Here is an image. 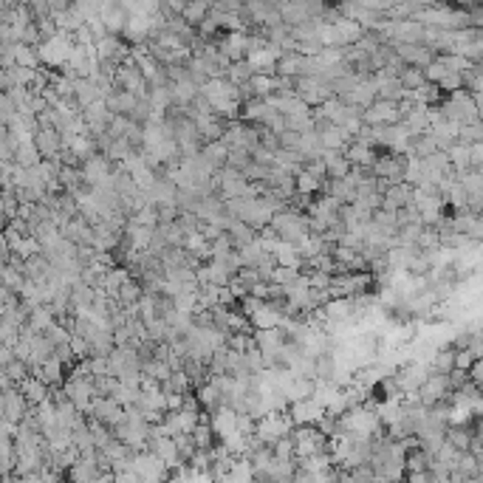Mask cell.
<instances>
[{"instance_id": "cell-18", "label": "cell", "mask_w": 483, "mask_h": 483, "mask_svg": "<svg viewBox=\"0 0 483 483\" xmlns=\"http://www.w3.org/2000/svg\"><path fill=\"white\" fill-rule=\"evenodd\" d=\"M142 294H145V289H142V283L136 280V277H130V280H124L122 286H119V291H116V303L124 308V305H136L142 300Z\"/></svg>"}, {"instance_id": "cell-5", "label": "cell", "mask_w": 483, "mask_h": 483, "mask_svg": "<svg viewBox=\"0 0 483 483\" xmlns=\"http://www.w3.org/2000/svg\"><path fill=\"white\" fill-rule=\"evenodd\" d=\"M286 412H289V419L294 424H314L322 416V412H325V407L317 404L314 398H297V401H289Z\"/></svg>"}, {"instance_id": "cell-20", "label": "cell", "mask_w": 483, "mask_h": 483, "mask_svg": "<svg viewBox=\"0 0 483 483\" xmlns=\"http://www.w3.org/2000/svg\"><path fill=\"white\" fill-rule=\"evenodd\" d=\"M201 156L210 161L215 170H221L224 164H226V156H229V147L221 142V139H215V142H203L201 145Z\"/></svg>"}, {"instance_id": "cell-26", "label": "cell", "mask_w": 483, "mask_h": 483, "mask_svg": "<svg viewBox=\"0 0 483 483\" xmlns=\"http://www.w3.org/2000/svg\"><path fill=\"white\" fill-rule=\"evenodd\" d=\"M252 74H254V71H252V65L246 62V57H243V59H232L229 68H226V80L235 82V85H243Z\"/></svg>"}, {"instance_id": "cell-25", "label": "cell", "mask_w": 483, "mask_h": 483, "mask_svg": "<svg viewBox=\"0 0 483 483\" xmlns=\"http://www.w3.org/2000/svg\"><path fill=\"white\" fill-rule=\"evenodd\" d=\"M232 252H235V243L226 232H221L218 238L210 240V260H226Z\"/></svg>"}, {"instance_id": "cell-33", "label": "cell", "mask_w": 483, "mask_h": 483, "mask_svg": "<svg viewBox=\"0 0 483 483\" xmlns=\"http://www.w3.org/2000/svg\"><path fill=\"white\" fill-rule=\"evenodd\" d=\"M249 161H252V153H249V150H243V147H229V156H226V164H224V167L243 170Z\"/></svg>"}, {"instance_id": "cell-12", "label": "cell", "mask_w": 483, "mask_h": 483, "mask_svg": "<svg viewBox=\"0 0 483 483\" xmlns=\"http://www.w3.org/2000/svg\"><path fill=\"white\" fill-rule=\"evenodd\" d=\"M192 393H195V398H198L201 410H210V412H212V410H218V407H221V401H224V393H221V390H218L212 382H203V384H198Z\"/></svg>"}, {"instance_id": "cell-9", "label": "cell", "mask_w": 483, "mask_h": 483, "mask_svg": "<svg viewBox=\"0 0 483 483\" xmlns=\"http://www.w3.org/2000/svg\"><path fill=\"white\" fill-rule=\"evenodd\" d=\"M322 317L325 319H333V322L354 319V303H351V297H328L322 303Z\"/></svg>"}, {"instance_id": "cell-29", "label": "cell", "mask_w": 483, "mask_h": 483, "mask_svg": "<svg viewBox=\"0 0 483 483\" xmlns=\"http://www.w3.org/2000/svg\"><path fill=\"white\" fill-rule=\"evenodd\" d=\"M294 189H297V192H305V195H317V192H322V181H319L317 175L300 170V173L294 175Z\"/></svg>"}, {"instance_id": "cell-13", "label": "cell", "mask_w": 483, "mask_h": 483, "mask_svg": "<svg viewBox=\"0 0 483 483\" xmlns=\"http://www.w3.org/2000/svg\"><path fill=\"white\" fill-rule=\"evenodd\" d=\"M455 368V348L447 342V345H438V348L433 351V356H430V370H435V373H449Z\"/></svg>"}, {"instance_id": "cell-32", "label": "cell", "mask_w": 483, "mask_h": 483, "mask_svg": "<svg viewBox=\"0 0 483 483\" xmlns=\"http://www.w3.org/2000/svg\"><path fill=\"white\" fill-rule=\"evenodd\" d=\"M271 455H274V458H294V441H291V433L271 441Z\"/></svg>"}, {"instance_id": "cell-7", "label": "cell", "mask_w": 483, "mask_h": 483, "mask_svg": "<svg viewBox=\"0 0 483 483\" xmlns=\"http://www.w3.org/2000/svg\"><path fill=\"white\" fill-rule=\"evenodd\" d=\"M147 449L170 469V466H175L181 458H178V449H175V441H173V435H153V438H147Z\"/></svg>"}, {"instance_id": "cell-39", "label": "cell", "mask_w": 483, "mask_h": 483, "mask_svg": "<svg viewBox=\"0 0 483 483\" xmlns=\"http://www.w3.org/2000/svg\"><path fill=\"white\" fill-rule=\"evenodd\" d=\"M243 359H246V368H249L252 373H260V370H263V354H260L257 345H252V348L243 351Z\"/></svg>"}, {"instance_id": "cell-28", "label": "cell", "mask_w": 483, "mask_h": 483, "mask_svg": "<svg viewBox=\"0 0 483 483\" xmlns=\"http://www.w3.org/2000/svg\"><path fill=\"white\" fill-rule=\"evenodd\" d=\"M458 142H463V145H472V142H483V124H480V119L458 124Z\"/></svg>"}, {"instance_id": "cell-27", "label": "cell", "mask_w": 483, "mask_h": 483, "mask_svg": "<svg viewBox=\"0 0 483 483\" xmlns=\"http://www.w3.org/2000/svg\"><path fill=\"white\" fill-rule=\"evenodd\" d=\"M3 373H6V379H9V384H20L29 373H31V368H29V362H23V359H17V356H12L6 365H3Z\"/></svg>"}, {"instance_id": "cell-14", "label": "cell", "mask_w": 483, "mask_h": 483, "mask_svg": "<svg viewBox=\"0 0 483 483\" xmlns=\"http://www.w3.org/2000/svg\"><path fill=\"white\" fill-rule=\"evenodd\" d=\"M12 161H15L17 167H37L43 159H40V153H37L34 142H31V139H23V142H17V145H15Z\"/></svg>"}, {"instance_id": "cell-21", "label": "cell", "mask_w": 483, "mask_h": 483, "mask_svg": "<svg viewBox=\"0 0 483 483\" xmlns=\"http://www.w3.org/2000/svg\"><path fill=\"white\" fill-rule=\"evenodd\" d=\"M17 387H20V393L26 396L29 404H40V401L48 396V384H43V382H40L37 376H31V373H29Z\"/></svg>"}, {"instance_id": "cell-3", "label": "cell", "mask_w": 483, "mask_h": 483, "mask_svg": "<svg viewBox=\"0 0 483 483\" xmlns=\"http://www.w3.org/2000/svg\"><path fill=\"white\" fill-rule=\"evenodd\" d=\"M31 142H34L40 159L51 161V159H57V153L62 147V133L57 127H37L34 136H31Z\"/></svg>"}, {"instance_id": "cell-4", "label": "cell", "mask_w": 483, "mask_h": 483, "mask_svg": "<svg viewBox=\"0 0 483 483\" xmlns=\"http://www.w3.org/2000/svg\"><path fill=\"white\" fill-rule=\"evenodd\" d=\"M362 122L365 124H393L398 122V110H396V102L390 99H373L365 110H362Z\"/></svg>"}, {"instance_id": "cell-38", "label": "cell", "mask_w": 483, "mask_h": 483, "mask_svg": "<svg viewBox=\"0 0 483 483\" xmlns=\"http://www.w3.org/2000/svg\"><path fill=\"white\" fill-rule=\"evenodd\" d=\"M15 116H17V105H15V99H12L9 94H0V122L9 124Z\"/></svg>"}, {"instance_id": "cell-24", "label": "cell", "mask_w": 483, "mask_h": 483, "mask_svg": "<svg viewBox=\"0 0 483 483\" xmlns=\"http://www.w3.org/2000/svg\"><path fill=\"white\" fill-rule=\"evenodd\" d=\"M113 164H119V161H124V159H130L133 156V147H130V142L124 139V136H119V139H110V145L102 150Z\"/></svg>"}, {"instance_id": "cell-40", "label": "cell", "mask_w": 483, "mask_h": 483, "mask_svg": "<svg viewBox=\"0 0 483 483\" xmlns=\"http://www.w3.org/2000/svg\"><path fill=\"white\" fill-rule=\"evenodd\" d=\"M15 65L34 68V65H37V54H34L29 45H17V48H15Z\"/></svg>"}, {"instance_id": "cell-16", "label": "cell", "mask_w": 483, "mask_h": 483, "mask_svg": "<svg viewBox=\"0 0 483 483\" xmlns=\"http://www.w3.org/2000/svg\"><path fill=\"white\" fill-rule=\"evenodd\" d=\"M189 438L195 444V449H212L218 444V435L212 433V424L210 421H198L192 430H189Z\"/></svg>"}, {"instance_id": "cell-22", "label": "cell", "mask_w": 483, "mask_h": 483, "mask_svg": "<svg viewBox=\"0 0 483 483\" xmlns=\"http://www.w3.org/2000/svg\"><path fill=\"white\" fill-rule=\"evenodd\" d=\"M226 235L232 238L235 249H240V246H246V243H252V240L257 238V229H252V226H249V224H243L240 218H232V224H229Z\"/></svg>"}, {"instance_id": "cell-42", "label": "cell", "mask_w": 483, "mask_h": 483, "mask_svg": "<svg viewBox=\"0 0 483 483\" xmlns=\"http://www.w3.org/2000/svg\"><path fill=\"white\" fill-rule=\"evenodd\" d=\"M181 401H184V393H164V407L167 410H181Z\"/></svg>"}, {"instance_id": "cell-36", "label": "cell", "mask_w": 483, "mask_h": 483, "mask_svg": "<svg viewBox=\"0 0 483 483\" xmlns=\"http://www.w3.org/2000/svg\"><path fill=\"white\" fill-rule=\"evenodd\" d=\"M119 379L110 376V373H102V376H94V387H96V396H113Z\"/></svg>"}, {"instance_id": "cell-31", "label": "cell", "mask_w": 483, "mask_h": 483, "mask_svg": "<svg viewBox=\"0 0 483 483\" xmlns=\"http://www.w3.org/2000/svg\"><path fill=\"white\" fill-rule=\"evenodd\" d=\"M170 362H161V359H147V362H142V373H147V376H153V379H159V382H164L167 376H170Z\"/></svg>"}, {"instance_id": "cell-34", "label": "cell", "mask_w": 483, "mask_h": 483, "mask_svg": "<svg viewBox=\"0 0 483 483\" xmlns=\"http://www.w3.org/2000/svg\"><path fill=\"white\" fill-rule=\"evenodd\" d=\"M416 246L419 249H438L441 240H438V229L435 226H421L419 238H416Z\"/></svg>"}, {"instance_id": "cell-19", "label": "cell", "mask_w": 483, "mask_h": 483, "mask_svg": "<svg viewBox=\"0 0 483 483\" xmlns=\"http://www.w3.org/2000/svg\"><path fill=\"white\" fill-rule=\"evenodd\" d=\"M444 153H447V159H449V167L455 170V178H458L463 170H469V145H463V142H452Z\"/></svg>"}, {"instance_id": "cell-17", "label": "cell", "mask_w": 483, "mask_h": 483, "mask_svg": "<svg viewBox=\"0 0 483 483\" xmlns=\"http://www.w3.org/2000/svg\"><path fill=\"white\" fill-rule=\"evenodd\" d=\"M206 15H210V0H187L184 3V9H181V20L187 23V26H198Z\"/></svg>"}, {"instance_id": "cell-30", "label": "cell", "mask_w": 483, "mask_h": 483, "mask_svg": "<svg viewBox=\"0 0 483 483\" xmlns=\"http://www.w3.org/2000/svg\"><path fill=\"white\" fill-rule=\"evenodd\" d=\"M300 277V268H291V266H274L271 268V277L268 280H274V283H280V286H289V283H294Z\"/></svg>"}, {"instance_id": "cell-6", "label": "cell", "mask_w": 483, "mask_h": 483, "mask_svg": "<svg viewBox=\"0 0 483 483\" xmlns=\"http://www.w3.org/2000/svg\"><path fill=\"white\" fill-rule=\"evenodd\" d=\"M31 368V376H37L43 384L54 387V384H62L65 382V365L57 359V356H48L43 359L40 365H29Z\"/></svg>"}, {"instance_id": "cell-8", "label": "cell", "mask_w": 483, "mask_h": 483, "mask_svg": "<svg viewBox=\"0 0 483 483\" xmlns=\"http://www.w3.org/2000/svg\"><path fill=\"white\" fill-rule=\"evenodd\" d=\"M317 136H319V145L328 147V150H345V145L354 142V136L345 130L342 124H333V122H328Z\"/></svg>"}, {"instance_id": "cell-1", "label": "cell", "mask_w": 483, "mask_h": 483, "mask_svg": "<svg viewBox=\"0 0 483 483\" xmlns=\"http://www.w3.org/2000/svg\"><path fill=\"white\" fill-rule=\"evenodd\" d=\"M62 390H65V396H68V398L74 401V407L88 416V410H91V398L96 396L94 376H74V373H65Z\"/></svg>"}, {"instance_id": "cell-23", "label": "cell", "mask_w": 483, "mask_h": 483, "mask_svg": "<svg viewBox=\"0 0 483 483\" xmlns=\"http://www.w3.org/2000/svg\"><path fill=\"white\" fill-rule=\"evenodd\" d=\"M396 80H398V85H401L404 91H416L421 82H427V80H424V68H419V65H404Z\"/></svg>"}, {"instance_id": "cell-35", "label": "cell", "mask_w": 483, "mask_h": 483, "mask_svg": "<svg viewBox=\"0 0 483 483\" xmlns=\"http://www.w3.org/2000/svg\"><path fill=\"white\" fill-rule=\"evenodd\" d=\"M300 136H303V133H297V130H291V127H283V130L277 133L280 150H300Z\"/></svg>"}, {"instance_id": "cell-2", "label": "cell", "mask_w": 483, "mask_h": 483, "mask_svg": "<svg viewBox=\"0 0 483 483\" xmlns=\"http://www.w3.org/2000/svg\"><path fill=\"white\" fill-rule=\"evenodd\" d=\"M416 390H419V401H421L424 407H433V404L449 398V393H452L447 373H435V370H430V373L424 376V382H421Z\"/></svg>"}, {"instance_id": "cell-15", "label": "cell", "mask_w": 483, "mask_h": 483, "mask_svg": "<svg viewBox=\"0 0 483 483\" xmlns=\"http://www.w3.org/2000/svg\"><path fill=\"white\" fill-rule=\"evenodd\" d=\"M280 319H283V314H280L277 308H274L271 303H263L254 314H249V322H252L254 328H277Z\"/></svg>"}, {"instance_id": "cell-10", "label": "cell", "mask_w": 483, "mask_h": 483, "mask_svg": "<svg viewBox=\"0 0 483 483\" xmlns=\"http://www.w3.org/2000/svg\"><path fill=\"white\" fill-rule=\"evenodd\" d=\"M345 159H348V164H359V167H370L373 161H376V147H370L368 142H359V139H354L351 145H345Z\"/></svg>"}, {"instance_id": "cell-41", "label": "cell", "mask_w": 483, "mask_h": 483, "mask_svg": "<svg viewBox=\"0 0 483 483\" xmlns=\"http://www.w3.org/2000/svg\"><path fill=\"white\" fill-rule=\"evenodd\" d=\"M469 167H483V142L469 145Z\"/></svg>"}, {"instance_id": "cell-37", "label": "cell", "mask_w": 483, "mask_h": 483, "mask_svg": "<svg viewBox=\"0 0 483 483\" xmlns=\"http://www.w3.org/2000/svg\"><path fill=\"white\" fill-rule=\"evenodd\" d=\"M173 441H175V449H178V458H181V461H189V455L195 452V444H192V438H189V433H175V435H173Z\"/></svg>"}, {"instance_id": "cell-11", "label": "cell", "mask_w": 483, "mask_h": 483, "mask_svg": "<svg viewBox=\"0 0 483 483\" xmlns=\"http://www.w3.org/2000/svg\"><path fill=\"white\" fill-rule=\"evenodd\" d=\"M26 407H29V401H26V396L20 393V387H17V384H9V387H6V410H3V419H9L12 424H17V421L23 419Z\"/></svg>"}]
</instances>
